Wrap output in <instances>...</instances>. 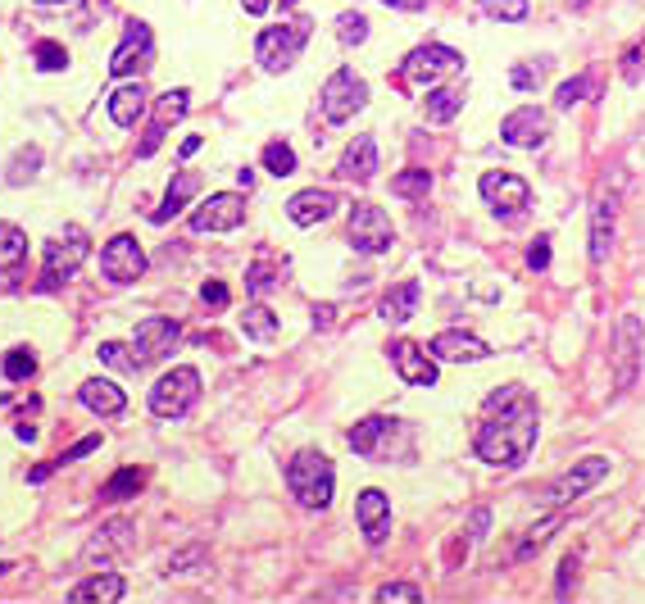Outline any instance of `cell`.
Returning a JSON list of instances; mask_svg holds the SVG:
<instances>
[{
  "instance_id": "cell-1",
  "label": "cell",
  "mask_w": 645,
  "mask_h": 604,
  "mask_svg": "<svg viewBox=\"0 0 645 604\" xmlns=\"http://www.w3.org/2000/svg\"><path fill=\"white\" fill-rule=\"evenodd\" d=\"M536 446V400L523 387H505L487 400V423L477 427L473 450L496 468H518Z\"/></svg>"
},
{
  "instance_id": "cell-2",
  "label": "cell",
  "mask_w": 645,
  "mask_h": 604,
  "mask_svg": "<svg viewBox=\"0 0 645 604\" xmlns=\"http://www.w3.org/2000/svg\"><path fill=\"white\" fill-rule=\"evenodd\" d=\"M332 459L318 455V450H300L287 464V491L300 500L305 509H328L332 505Z\"/></svg>"
},
{
  "instance_id": "cell-3",
  "label": "cell",
  "mask_w": 645,
  "mask_h": 604,
  "mask_svg": "<svg viewBox=\"0 0 645 604\" xmlns=\"http://www.w3.org/2000/svg\"><path fill=\"white\" fill-rule=\"evenodd\" d=\"M87 250H91V241H87V232H82L78 223H69L60 237H50L46 241V259H41V282H37V291H60L64 282H69L73 273L82 268Z\"/></svg>"
},
{
  "instance_id": "cell-4",
  "label": "cell",
  "mask_w": 645,
  "mask_h": 604,
  "mask_svg": "<svg viewBox=\"0 0 645 604\" xmlns=\"http://www.w3.org/2000/svg\"><path fill=\"white\" fill-rule=\"evenodd\" d=\"M200 400V373L191 364H178L150 387V414L159 418H182Z\"/></svg>"
},
{
  "instance_id": "cell-5",
  "label": "cell",
  "mask_w": 645,
  "mask_h": 604,
  "mask_svg": "<svg viewBox=\"0 0 645 604\" xmlns=\"http://www.w3.org/2000/svg\"><path fill=\"white\" fill-rule=\"evenodd\" d=\"M309 41V23H282V28H264L255 41V60L264 64L268 73H287L291 64L300 60V50Z\"/></svg>"
},
{
  "instance_id": "cell-6",
  "label": "cell",
  "mask_w": 645,
  "mask_h": 604,
  "mask_svg": "<svg viewBox=\"0 0 645 604\" xmlns=\"http://www.w3.org/2000/svg\"><path fill=\"white\" fill-rule=\"evenodd\" d=\"M323 119L328 123H346V119H355L359 109L368 105V82L359 78L355 69H337L328 82H323Z\"/></svg>"
},
{
  "instance_id": "cell-7",
  "label": "cell",
  "mask_w": 645,
  "mask_h": 604,
  "mask_svg": "<svg viewBox=\"0 0 645 604\" xmlns=\"http://www.w3.org/2000/svg\"><path fill=\"white\" fill-rule=\"evenodd\" d=\"M350 241H355V250H364V255H382V250L396 246V228H391V218L382 214L378 205L359 200V205L350 209Z\"/></svg>"
},
{
  "instance_id": "cell-8",
  "label": "cell",
  "mask_w": 645,
  "mask_h": 604,
  "mask_svg": "<svg viewBox=\"0 0 645 604\" xmlns=\"http://www.w3.org/2000/svg\"><path fill=\"white\" fill-rule=\"evenodd\" d=\"M459 69H464V55L432 41V46H418L414 55L405 60V69H400V73H405V82H414V87H432L437 78H446V73H459Z\"/></svg>"
},
{
  "instance_id": "cell-9",
  "label": "cell",
  "mask_w": 645,
  "mask_h": 604,
  "mask_svg": "<svg viewBox=\"0 0 645 604\" xmlns=\"http://www.w3.org/2000/svg\"><path fill=\"white\" fill-rule=\"evenodd\" d=\"M100 273H105V282H119V287L137 282L141 273H146V250H141V241L119 232V237L105 246V255H100Z\"/></svg>"
},
{
  "instance_id": "cell-10",
  "label": "cell",
  "mask_w": 645,
  "mask_h": 604,
  "mask_svg": "<svg viewBox=\"0 0 645 604\" xmlns=\"http://www.w3.org/2000/svg\"><path fill=\"white\" fill-rule=\"evenodd\" d=\"M150 50H155V32H150V23L132 19L128 32H123V41H119V50H114L110 73L114 78H132V73L150 69Z\"/></svg>"
},
{
  "instance_id": "cell-11",
  "label": "cell",
  "mask_w": 645,
  "mask_h": 604,
  "mask_svg": "<svg viewBox=\"0 0 645 604\" xmlns=\"http://www.w3.org/2000/svg\"><path fill=\"white\" fill-rule=\"evenodd\" d=\"M609 473V459H600V455H591V459H582V464H573L568 473H559L555 482L546 486V500L550 505H568V500H577V496H586L591 486L600 482V477Z\"/></svg>"
},
{
  "instance_id": "cell-12",
  "label": "cell",
  "mask_w": 645,
  "mask_h": 604,
  "mask_svg": "<svg viewBox=\"0 0 645 604\" xmlns=\"http://www.w3.org/2000/svg\"><path fill=\"white\" fill-rule=\"evenodd\" d=\"M241 218H246V196L219 191V196H209L191 214V232H232V228H241Z\"/></svg>"
},
{
  "instance_id": "cell-13",
  "label": "cell",
  "mask_w": 645,
  "mask_h": 604,
  "mask_svg": "<svg viewBox=\"0 0 645 604\" xmlns=\"http://www.w3.org/2000/svg\"><path fill=\"white\" fill-rule=\"evenodd\" d=\"M641 350H645V332H641V318L623 314L614 327V364H618V391H627L636 382V364H641Z\"/></svg>"
},
{
  "instance_id": "cell-14",
  "label": "cell",
  "mask_w": 645,
  "mask_h": 604,
  "mask_svg": "<svg viewBox=\"0 0 645 604\" xmlns=\"http://www.w3.org/2000/svg\"><path fill=\"white\" fill-rule=\"evenodd\" d=\"M182 327L178 318H141L137 323V337H132V350H137V364H155V359H164L173 346H178Z\"/></svg>"
},
{
  "instance_id": "cell-15",
  "label": "cell",
  "mask_w": 645,
  "mask_h": 604,
  "mask_svg": "<svg viewBox=\"0 0 645 604\" xmlns=\"http://www.w3.org/2000/svg\"><path fill=\"white\" fill-rule=\"evenodd\" d=\"M477 191H482V200L496 209H505V214H518V209H527V196H532V187H527L518 173H482V182H477Z\"/></svg>"
},
{
  "instance_id": "cell-16",
  "label": "cell",
  "mask_w": 645,
  "mask_h": 604,
  "mask_svg": "<svg viewBox=\"0 0 645 604\" xmlns=\"http://www.w3.org/2000/svg\"><path fill=\"white\" fill-rule=\"evenodd\" d=\"M391 364H396V373L405 377L409 387H432L437 382V355L423 350L418 341H396L391 346Z\"/></svg>"
},
{
  "instance_id": "cell-17",
  "label": "cell",
  "mask_w": 645,
  "mask_h": 604,
  "mask_svg": "<svg viewBox=\"0 0 645 604\" xmlns=\"http://www.w3.org/2000/svg\"><path fill=\"white\" fill-rule=\"evenodd\" d=\"M132 532H137V527H132L128 518H114V523H105L87 541V550H82V564H110V559L128 555V550H132Z\"/></svg>"
},
{
  "instance_id": "cell-18",
  "label": "cell",
  "mask_w": 645,
  "mask_h": 604,
  "mask_svg": "<svg viewBox=\"0 0 645 604\" xmlns=\"http://www.w3.org/2000/svg\"><path fill=\"white\" fill-rule=\"evenodd\" d=\"M187 100H191V91L187 87H178V91H164V96L155 100V119H150V132H146V141L137 146V155L141 159H150L159 150V141H164V132H169V123H178L182 114H187Z\"/></svg>"
},
{
  "instance_id": "cell-19",
  "label": "cell",
  "mask_w": 645,
  "mask_h": 604,
  "mask_svg": "<svg viewBox=\"0 0 645 604\" xmlns=\"http://www.w3.org/2000/svg\"><path fill=\"white\" fill-rule=\"evenodd\" d=\"M500 137H505L509 146L532 150V146H541V141L550 137V119L536 105H523V109H514V114L500 123Z\"/></svg>"
},
{
  "instance_id": "cell-20",
  "label": "cell",
  "mask_w": 645,
  "mask_h": 604,
  "mask_svg": "<svg viewBox=\"0 0 645 604\" xmlns=\"http://www.w3.org/2000/svg\"><path fill=\"white\" fill-rule=\"evenodd\" d=\"M400 432V423H391V418H364V423H355L350 427V450L355 455H364V459H387L391 455V436Z\"/></svg>"
},
{
  "instance_id": "cell-21",
  "label": "cell",
  "mask_w": 645,
  "mask_h": 604,
  "mask_svg": "<svg viewBox=\"0 0 645 604\" xmlns=\"http://www.w3.org/2000/svg\"><path fill=\"white\" fill-rule=\"evenodd\" d=\"M359 532H364V541L368 545H382L387 541V532H391V500L382 496L378 486H368L364 496H359Z\"/></svg>"
},
{
  "instance_id": "cell-22",
  "label": "cell",
  "mask_w": 645,
  "mask_h": 604,
  "mask_svg": "<svg viewBox=\"0 0 645 604\" xmlns=\"http://www.w3.org/2000/svg\"><path fill=\"white\" fill-rule=\"evenodd\" d=\"M432 355L437 359H446V364H477V359H487L491 350H487V341H477L473 332H441V337H432Z\"/></svg>"
},
{
  "instance_id": "cell-23",
  "label": "cell",
  "mask_w": 645,
  "mask_h": 604,
  "mask_svg": "<svg viewBox=\"0 0 645 604\" xmlns=\"http://www.w3.org/2000/svg\"><path fill=\"white\" fill-rule=\"evenodd\" d=\"M341 200L332 196V191H296V196L287 200V218L296 223V228H314V223H323V218H332V209H337Z\"/></svg>"
},
{
  "instance_id": "cell-24",
  "label": "cell",
  "mask_w": 645,
  "mask_h": 604,
  "mask_svg": "<svg viewBox=\"0 0 645 604\" xmlns=\"http://www.w3.org/2000/svg\"><path fill=\"white\" fill-rule=\"evenodd\" d=\"M78 400L91 409V414H100V418H114V414H123V409H128L123 387H114V382H105V377H87V382H82V391H78Z\"/></svg>"
},
{
  "instance_id": "cell-25",
  "label": "cell",
  "mask_w": 645,
  "mask_h": 604,
  "mask_svg": "<svg viewBox=\"0 0 645 604\" xmlns=\"http://www.w3.org/2000/svg\"><path fill=\"white\" fill-rule=\"evenodd\" d=\"M337 173H341V178H350V182H368L373 173H378V141H373V137H355L346 146V155H341Z\"/></svg>"
},
{
  "instance_id": "cell-26",
  "label": "cell",
  "mask_w": 645,
  "mask_h": 604,
  "mask_svg": "<svg viewBox=\"0 0 645 604\" xmlns=\"http://www.w3.org/2000/svg\"><path fill=\"white\" fill-rule=\"evenodd\" d=\"M146 105H150L146 87H141V82H128V87H119L110 96V119L119 123V128H137V119L146 114Z\"/></svg>"
},
{
  "instance_id": "cell-27",
  "label": "cell",
  "mask_w": 645,
  "mask_h": 604,
  "mask_svg": "<svg viewBox=\"0 0 645 604\" xmlns=\"http://www.w3.org/2000/svg\"><path fill=\"white\" fill-rule=\"evenodd\" d=\"M609 246H614V196H600L591 214V264H605Z\"/></svg>"
},
{
  "instance_id": "cell-28",
  "label": "cell",
  "mask_w": 645,
  "mask_h": 604,
  "mask_svg": "<svg viewBox=\"0 0 645 604\" xmlns=\"http://www.w3.org/2000/svg\"><path fill=\"white\" fill-rule=\"evenodd\" d=\"M128 595V582H123L119 573H100V577H87V582H78L69 591V600H96V604H114Z\"/></svg>"
},
{
  "instance_id": "cell-29",
  "label": "cell",
  "mask_w": 645,
  "mask_h": 604,
  "mask_svg": "<svg viewBox=\"0 0 645 604\" xmlns=\"http://www.w3.org/2000/svg\"><path fill=\"white\" fill-rule=\"evenodd\" d=\"M418 300H423V287H418V282H400V287H391L387 296H382L378 314L387 318V323H409L414 309H418Z\"/></svg>"
},
{
  "instance_id": "cell-30",
  "label": "cell",
  "mask_w": 645,
  "mask_h": 604,
  "mask_svg": "<svg viewBox=\"0 0 645 604\" xmlns=\"http://www.w3.org/2000/svg\"><path fill=\"white\" fill-rule=\"evenodd\" d=\"M196 173H178V178H173V187L164 191V200H159V209L155 214H150V223H169L173 214H182V209H187V200L196 196Z\"/></svg>"
},
{
  "instance_id": "cell-31",
  "label": "cell",
  "mask_w": 645,
  "mask_h": 604,
  "mask_svg": "<svg viewBox=\"0 0 645 604\" xmlns=\"http://www.w3.org/2000/svg\"><path fill=\"white\" fill-rule=\"evenodd\" d=\"M459 109H464V87H432L423 100L427 123H450Z\"/></svg>"
},
{
  "instance_id": "cell-32",
  "label": "cell",
  "mask_w": 645,
  "mask_h": 604,
  "mask_svg": "<svg viewBox=\"0 0 645 604\" xmlns=\"http://www.w3.org/2000/svg\"><path fill=\"white\" fill-rule=\"evenodd\" d=\"M282 273H287V259H268V255H259L255 264H250V273H246V291H250V296L264 300L268 291H273V287L282 282Z\"/></svg>"
},
{
  "instance_id": "cell-33",
  "label": "cell",
  "mask_w": 645,
  "mask_h": 604,
  "mask_svg": "<svg viewBox=\"0 0 645 604\" xmlns=\"http://www.w3.org/2000/svg\"><path fill=\"white\" fill-rule=\"evenodd\" d=\"M23 259H28V232L14 223H0V273H14Z\"/></svg>"
},
{
  "instance_id": "cell-34",
  "label": "cell",
  "mask_w": 645,
  "mask_h": 604,
  "mask_svg": "<svg viewBox=\"0 0 645 604\" xmlns=\"http://www.w3.org/2000/svg\"><path fill=\"white\" fill-rule=\"evenodd\" d=\"M141 482H146V473H141V468H119L110 482L100 486V500H110V505H119V500H132L141 491Z\"/></svg>"
},
{
  "instance_id": "cell-35",
  "label": "cell",
  "mask_w": 645,
  "mask_h": 604,
  "mask_svg": "<svg viewBox=\"0 0 645 604\" xmlns=\"http://www.w3.org/2000/svg\"><path fill=\"white\" fill-rule=\"evenodd\" d=\"M241 332H246L250 341H278V318H273L268 305H250L246 318H241Z\"/></svg>"
},
{
  "instance_id": "cell-36",
  "label": "cell",
  "mask_w": 645,
  "mask_h": 604,
  "mask_svg": "<svg viewBox=\"0 0 645 604\" xmlns=\"http://www.w3.org/2000/svg\"><path fill=\"white\" fill-rule=\"evenodd\" d=\"M559 527H564V514H550V518H541V523H536L532 532L523 536V545H518V559H532L536 550H541V545L550 541V532H559Z\"/></svg>"
},
{
  "instance_id": "cell-37",
  "label": "cell",
  "mask_w": 645,
  "mask_h": 604,
  "mask_svg": "<svg viewBox=\"0 0 645 604\" xmlns=\"http://www.w3.org/2000/svg\"><path fill=\"white\" fill-rule=\"evenodd\" d=\"M264 169L278 173V178H291V173H296V150H291L287 141H268L264 146Z\"/></svg>"
},
{
  "instance_id": "cell-38",
  "label": "cell",
  "mask_w": 645,
  "mask_h": 604,
  "mask_svg": "<svg viewBox=\"0 0 645 604\" xmlns=\"http://www.w3.org/2000/svg\"><path fill=\"white\" fill-rule=\"evenodd\" d=\"M391 191H396V196H405V200H418V196H427V191H432V173H427V169H405L396 182H391Z\"/></svg>"
},
{
  "instance_id": "cell-39",
  "label": "cell",
  "mask_w": 645,
  "mask_h": 604,
  "mask_svg": "<svg viewBox=\"0 0 645 604\" xmlns=\"http://www.w3.org/2000/svg\"><path fill=\"white\" fill-rule=\"evenodd\" d=\"M32 60H37L41 73H60L64 64H69V50H64L60 41H37V46H32Z\"/></svg>"
},
{
  "instance_id": "cell-40",
  "label": "cell",
  "mask_w": 645,
  "mask_h": 604,
  "mask_svg": "<svg viewBox=\"0 0 645 604\" xmlns=\"http://www.w3.org/2000/svg\"><path fill=\"white\" fill-rule=\"evenodd\" d=\"M37 169H41V150H37V146H23L19 155L10 159V173H5V178H10L14 187H23V182H28Z\"/></svg>"
},
{
  "instance_id": "cell-41",
  "label": "cell",
  "mask_w": 645,
  "mask_h": 604,
  "mask_svg": "<svg viewBox=\"0 0 645 604\" xmlns=\"http://www.w3.org/2000/svg\"><path fill=\"white\" fill-rule=\"evenodd\" d=\"M100 364H110V368H123V373H137V350H128V346H119V341H100Z\"/></svg>"
},
{
  "instance_id": "cell-42",
  "label": "cell",
  "mask_w": 645,
  "mask_h": 604,
  "mask_svg": "<svg viewBox=\"0 0 645 604\" xmlns=\"http://www.w3.org/2000/svg\"><path fill=\"white\" fill-rule=\"evenodd\" d=\"M37 373V355H32L28 346H14L10 355H5V377L10 382H23V377H32Z\"/></svg>"
},
{
  "instance_id": "cell-43",
  "label": "cell",
  "mask_w": 645,
  "mask_h": 604,
  "mask_svg": "<svg viewBox=\"0 0 645 604\" xmlns=\"http://www.w3.org/2000/svg\"><path fill=\"white\" fill-rule=\"evenodd\" d=\"M337 37L346 41V46H359V41L368 37V19H364V14H341V19H337Z\"/></svg>"
},
{
  "instance_id": "cell-44",
  "label": "cell",
  "mask_w": 645,
  "mask_h": 604,
  "mask_svg": "<svg viewBox=\"0 0 645 604\" xmlns=\"http://www.w3.org/2000/svg\"><path fill=\"white\" fill-rule=\"evenodd\" d=\"M586 87H591V82L582 78V73H577V78H568L564 87L555 91V109H573V105H582V96H586Z\"/></svg>"
},
{
  "instance_id": "cell-45",
  "label": "cell",
  "mask_w": 645,
  "mask_h": 604,
  "mask_svg": "<svg viewBox=\"0 0 645 604\" xmlns=\"http://www.w3.org/2000/svg\"><path fill=\"white\" fill-rule=\"evenodd\" d=\"M378 600H382V604H391V600L418 604V600H423V591H418L414 582H387V586H382V591H378Z\"/></svg>"
},
{
  "instance_id": "cell-46",
  "label": "cell",
  "mask_w": 645,
  "mask_h": 604,
  "mask_svg": "<svg viewBox=\"0 0 645 604\" xmlns=\"http://www.w3.org/2000/svg\"><path fill=\"white\" fill-rule=\"evenodd\" d=\"M487 14H496L505 23H518V19H527V0H487Z\"/></svg>"
},
{
  "instance_id": "cell-47",
  "label": "cell",
  "mask_w": 645,
  "mask_h": 604,
  "mask_svg": "<svg viewBox=\"0 0 645 604\" xmlns=\"http://www.w3.org/2000/svg\"><path fill=\"white\" fill-rule=\"evenodd\" d=\"M641 69H645V37L636 41V46L623 55V78H627V82H636V78H641Z\"/></svg>"
},
{
  "instance_id": "cell-48",
  "label": "cell",
  "mask_w": 645,
  "mask_h": 604,
  "mask_svg": "<svg viewBox=\"0 0 645 604\" xmlns=\"http://www.w3.org/2000/svg\"><path fill=\"white\" fill-rule=\"evenodd\" d=\"M205 564V545H191V550H182V555L169 559V573H187V568Z\"/></svg>"
},
{
  "instance_id": "cell-49",
  "label": "cell",
  "mask_w": 645,
  "mask_h": 604,
  "mask_svg": "<svg viewBox=\"0 0 645 604\" xmlns=\"http://www.w3.org/2000/svg\"><path fill=\"white\" fill-rule=\"evenodd\" d=\"M509 82H514L518 91H532V87H541V69H532V64H518V69L509 73Z\"/></svg>"
},
{
  "instance_id": "cell-50",
  "label": "cell",
  "mask_w": 645,
  "mask_h": 604,
  "mask_svg": "<svg viewBox=\"0 0 645 604\" xmlns=\"http://www.w3.org/2000/svg\"><path fill=\"white\" fill-rule=\"evenodd\" d=\"M96 446H100V436H96V432H91V436H82L78 446H69V450H64V455H60V468H64V464H73V459H87Z\"/></svg>"
},
{
  "instance_id": "cell-51",
  "label": "cell",
  "mask_w": 645,
  "mask_h": 604,
  "mask_svg": "<svg viewBox=\"0 0 645 604\" xmlns=\"http://www.w3.org/2000/svg\"><path fill=\"white\" fill-rule=\"evenodd\" d=\"M573 577H577V555H568L564 564H559V586H555V595L564 600L568 591H573Z\"/></svg>"
},
{
  "instance_id": "cell-52",
  "label": "cell",
  "mask_w": 645,
  "mask_h": 604,
  "mask_svg": "<svg viewBox=\"0 0 645 604\" xmlns=\"http://www.w3.org/2000/svg\"><path fill=\"white\" fill-rule=\"evenodd\" d=\"M200 300H205L209 309H223L228 305V287H223V282H205V287H200Z\"/></svg>"
},
{
  "instance_id": "cell-53",
  "label": "cell",
  "mask_w": 645,
  "mask_h": 604,
  "mask_svg": "<svg viewBox=\"0 0 645 604\" xmlns=\"http://www.w3.org/2000/svg\"><path fill=\"white\" fill-rule=\"evenodd\" d=\"M527 264H532V268H550V241L546 237L532 241V250H527Z\"/></svg>"
},
{
  "instance_id": "cell-54",
  "label": "cell",
  "mask_w": 645,
  "mask_h": 604,
  "mask_svg": "<svg viewBox=\"0 0 645 604\" xmlns=\"http://www.w3.org/2000/svg\"><path fill=\"white\" fill-rule=\"evenodd\" d=\"M382 5H391V10H409V14L427 10V0H382Z\"/></svg>"
},
{
  "instance_id": "cell-55",
  "label": "cell",
  "mask_w": 645,
  "mask_h": 604,
  "mask_svg": "<svg viewBox=\"0 0 645 604\" xmlns=\"http://www.w3.org/2000/svg\"><path fill=\"white\" fill-rule=\"evenodd\" d=\"M487 523H491V514H487V509H477V514H473V541H482V536H487Z\"/></svg>"
},
{
  "instance_id": "cell-56",
  "label": "cell",
  "mask_w": 645,
  "mask_h": 604,
  "mask_svg": "<svg viewBox=\"0 0 645 604\" xmlns=\"http://www.w3.org/2000/svg\"><path fill=\"white\" fill-rule=\"evenodd\" d=\"M332 314H337L332 305H318V309H314V327H332Z\"/></svg>"
},
{
  "instance_id": "cell-57",
  "label": "cell",
  "mask_w": 645,
  "mask_h": 604,
  "mask_svg": "<svg viewBox=\"0 0 645 604\" xmlns=\"http://www.w3.org/2000/svg\"><path fill=\"white\" fill-rule=\"evenodd\" d=\"M241 5H246V14H264L273 0H241Z\"/></svg>"
},
{
  "instance_id": "cell-58",
  "label": "cell",
  "mask_w": 645,
  "mask_h": 604,
  "mask_svg": "<svg viewBox=\"0 0 645 604\" xmlns=\"http://www.w3.org/2000/svg\"><path fill=\"white\" fill-rule=\"evenodd\" d=\"M37 5H69V0H37Z\"/></svg>"
},
{
  "instance_id": "cell-59",
  "label": "cell",
  "mask_w": 645,
  "mask_h": 604,
  "mask_svg": "<svg viewBox=\"0 0 645 604\" xmlns=\"http://www.w3.org/2000/svg\"><path fill=\"white\" fill-rule=\"evenodd\" d=\"M5 573H10V564H0V577H5Z\"/></svg>"
}]
</instances>
